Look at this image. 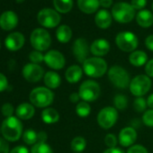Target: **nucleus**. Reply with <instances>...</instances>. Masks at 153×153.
Listing matches in <instances>:
<instances>
[{
    "mask_svg": "<svg viewBox=\"0 0 153 153\" xmlns=\"http://www.w3.org/2000/svg\"><path fill=\"white\" fill-rule=\"evenodd\" d=\"M7 87H8V81L7 76L4 74L0 73V92L6 90Z\"/></svg>",
    "mask_w": 153,
    "mask_h": 153,
    "instance_id": "nucleus-43",
    "label": "nucleus"
},
{
    "mask_svg": "<svg viewBox=\"0 0 153 153\" xmlns=\"http://www.w3.org/2000/svg\"><path fill=\"white\" fill-rule=\"evenodd\" d=\"M47 140V134L44 131L38 132V142H46Z\"/></svg>",
    "mask_w": 153,
    "mask_h": 153,
    "instance_id": "nucleus-49",
    "label": "nucleus"
},
{
    "mask_svg": "<svg viewBox=\"0 0 153 153\" xmlns=\"http://www.w3.org/2000/svg\"><path fill=\"white\" fill-rule=\"evenodd\" d=\"M31 153H53V151L46 142H37L32 147Z\"/></svg>",
    "mask_w": 153,
    "mask_h": 153,
    "instance_id": "nucleus-33",
    "label": "nucleus"
},
{
    "mask_svg": "<svg viewBox=\"0 0 153 153\" xmlns=\"http://www.w3.org/2000/svg\"><path fill=\"white\" fill-rule=\"evenodd\" d=\"M137 24L143 28H148L153 25V15L149 10H140L136 16Z\"/></svg>",
    "mask_w": 153,
    "mask_h": 153,
    "instance_id": "nucleus-25",
    "label": "nucleus"
},
{
    "mask_svg": "<svg viewBox=\"0 0 153 153\" xmlns=\"http://www.w3.org/2000/svg\"><path fill=\"white\" fill-rule=\"evenodd\" d=\"M128 106V98L123 94H118L114 97V107L115 109L123 111Z\"/></svg>",
    "mask_w": 153,
    "mask_h": 153,
    "instance_id": "nucleus-31",
    "label": "nucleus"
},
{
    "mask_svg": "<svg viewBox=\"0 0 153 153\" xmlns=\"http://www.w3.org/2000/svg\"><path fill=\"white\" fill-rule=\"evenodd\" d=\"M110 51V43L105 39H97L90 45V52L95 57H100L106 55Z\"/></svg>",
    "mask_w": 153,
    "mask_h": 153,
    "instance_id": "nucleus-18",
    "label": "nucleus"
},
{
    "mask_svg": "<svg viewBox=\"0 0 153 153\" xmlns=\"http://www.w3.org/2000/svg\"><path fill=\"white\" fill-rule=\"evenodd\" d=\"M151 84V79L147 75H138L131 80L129 89L134 97H140L149 91Z\"/></svg>",
    "mask_w": 153,
    "mask_h": 153,
    "instance_id": "nucleus-7",
    "label": "nucleus"
},
{
    "mask_svg": "<svg viewBox=\"0 0 153 153\" xmlns=\"http://www.w3.org/2000/svg\"><path fill=\"white\" fill-rule=\"evenodd\" d=\"M5 44L7 50L11 51H16L24 46L25 36L21 33H18V32L12 33L7 37L5 41Z\"/></svg>",
    "mask_w": 153,
    "mask_h": 153,
    "instance_id": "nucleus-17",
    "label": "nucleus"
},
{
    "mask_svg": "<svg viewBox=\"0 0 153 153\" xmlns=\"http://www.w3.org/2000/svg\"><path fill=\"white\" fill-rule=\"evenodd\" d=\"M31 44L35 51H44L48 50L51 43V38L50 33L42 28H37L33 31L30 37Z\"/></svg>",
    "mask_w": 153,
    "mask_h": 153,
    "instance_id": "nucleus-9",
    "label": "nucleus"
},
{
    "mask_svg": "<svg viewBox=\"0 0 153 153\" xmlns=\"http://www.w3.org/2000/svg\"><path fill=\"white\" fill-rule=\"evenodd\" d=\"M0 48H1V41H0Z\"/></svg>",
    "mask_w": 153,
    "mask_h": 153,
    "instance_id": "nucleus-52",
    "label": "nucleus"
},
{
    "mask_svg": "<svg viewBox=\"0 0 153 153\" xmlns=\"http://www.w3.org/2000/svg\"><path fill=\"white\" fill-rule=\"evenodd\" d=\"M142 123L148 127H153V109H148L143 113Z\"/></svg>",
    "mask_w": 153,
    "mask_h": 153,
    "instance_id": "nucleus-35",
    "label": "nucleus"
},
{
    "mask_svg": "<svg viewBox=\"0 0 153 153\" xmlns=\"http://www.w3.org/2000/svg\"><path fill=\"white\" fill-rule=\"evenodd\" d=\"M148 107L147 100L143 97H136V99L133 102V109L137 113H144Z\"/></svg>",
    "mask_w": 153,
    "mask_h": 153,
    "instance_id": "nucleus-34",
    "label": "nucleus"
},
{
    "mask_svg": "<svg viewBox=\"0 0 153 153\" xmlns=\"http://www.w3.org/2000/svg\"><path fill=\"white\" fill-rule=\"evenodd\" d=\"M100 6H102L105 8H108L112 6L113 4V0H99Z\"/></svg>",
    "mask_w": 153,
    "mask_h": 153,
    "instance_id": "nucleus-47",
    "label": "nucleus"
},
{
    "mask_svg": "<svg viewBox=\"0 0 153 153\" xmlns=\"http://www.w3.org/2000/svg\"><path fill=\"white\" fill-rule=\"evenodd\" d=\"M10 153H30L28 149L25 146H17L16 148H14Z\"/></svg>",
    "mask_w": 153,
    "mask_h": 153,
    "instance_id": "nucleus-46",
    "label": "nucleus"
},
{
    "mask_svg": "<svg viewBox=\"0 0 153 153\" xmlns=\"http://www.w3.org/2000/svg\"><path fill=\"white\" fill-rule=\"evenodd\" d=\"M1 133L8 141H16L23 133V124L19 118L11 116L5 119L1 126Z\"/></svg>",
    "mask_w": 153,
    "mask_h": 153,
    "instance_id": "nucleus-2",
    "label": "nucleus"
},
{
    "mask_svg": "<svg viewBox=\"0 0 153 153\" xmlns=\"http://www.w3.org/2000/svg\"><path fill=\"white\" fill-rule=\"evenodd\" d=\"M44 69L39 64L28 63L23 68L24 78L31 83H36L44 76Z\"/></svg>",
    "mask_w": 153,
    "mask_h": 153,
    "instance_id": "nucleus-13",
    "label": "nucleus"
},
{
    "mask_svg": "<svg viewBox=\"0 0 153 153\" xmlns=\"http://www.w3.org/2000/svg\"><path fill=\"white\" fill-rule=\"evenodd\" d=\"M76 113L78 114V116H79L80 118L88 117L91 113V106H90L89 103L83 101V100L79 102L76 105Z\"/></svg>",
    "mask_w": 153,
    "mask_h": 153,
    "instance_id": "nucleus-30",
    "label": "nucleus"
},
{
    "mask_svg": "<svg viewBox=\"0 0 153 153\" xmlns=\"http://www.w3.org/2000/svg\"><path fill=\"white\" fill-rule=\"evenodd\" d=\"M53 5L59 13H68L73 7V0H53Z\"/></svg>",
    "mask_w": 153,
    "mask_h": 153,
    "instance_id": "nucleus-29",
    "label": "nucleus"
},
{
    "mask_svg": "<svg viewBox=\"0 0 153 153\" xmlns=\"http://www.w3.org/2000/svg\"><path fill=\"white\" fill-rule=\"evenodd\" d=\"M80 97H79V92H73L69 95V101L73 104H78L79 102H80Z\"/></svg>",
    "mask_w": 153,
    "mask_h": 153,
    "instance_id": "nucleus-44",
    "label": "nucleus"
},
{
    "mask_svg": "<svg viewBox=\"0 0 153 153\" xmlns=\"http://www.w3.org/2000/svg\"><path fill=\"white\" fill-rule=\"evenodd\" d=\"M0 153H10L9 144L4 138H0Z\"/></svg>",
    "mask_w": 153,
    "mask_h": 153,
    "instance_id": "nucleus-42",
    "label": "nucleus"
},
{
    "mask_svg": "<svg viewBox=\"0 0 153 153\" xmlns=\"http://www.w3.org/2000/svg\"><path fill=\"white\" fill-rule=\"evenodd\" d=\"M147 100V105H148V107L149 109H153V93L150 94L148 98L146 99Z\"/></svg>",
    "mask_w": 153,
    "mask_h": 153,
    "instance_id": "nucleus-50",
    "label": "nucleus"
},
{
    "mask_svg": "<svg viewBox=\"0 0 153 153\" xmlns=\"http://www.w3.org/2000/svg\"><path fill=\"white\" fill-rule=\"evenodd\" d=\"M90 51V47L88 45V41L85 38H79L76 39L72 46V52L76 59V61L79 63H84L88 58Z\"/></svg>",
    "mask_w": 153,
    "mask_h": 153,
    "instance_id": "nucleus-12",
    "label": "nucleus"
},
{
    "mask_svg": "<svg viewBox=\"0 0 153 153\" xmlns=\"http://www.w3.org/2000/svg\"><path fill=\"white\" fill-rule=\"evenodd\" d=\"M29 59L31 60V63L39 64V63L44 61V55L42 53V51H33L29 54Z\"/></svg>",
    "mask_w": 153,
    "mask_h": 153,
    "instance_id": "nucleus-37",
    "label": "nucleus"
},
{
    "mask_svg": "<svg viewBox=\"0 0 153 153\" xmlns=\"http://www.w3.org/2000/svg\"><path fill=\"white\" fill-rule=\"evenodd\" d=\"M126 153H149V151L141 144H134V145L129 147Z\"/></svg>",
    "mask_w": 153,
    "mask_h": 153,
    "instance_id": "nucleus-38",
    "label": "nucleus"
},
{
    "mask_svg": "<svg viewBox=\"0 0 153 153\" xmlns=\"http://www.w3.org/2000/svg\"><path fill=\"white\" fill-rule=\"evenodd\" d=\"M95 23L99 28L107 29L108 27H110V25L112 24V16L105 9L99 10L96 15Z\"/></svg>",
    "mask_w": 153,
    "mask_h": 153,
    "instance_id": "nucleus-21",
    "label": "nucleus"
},
{
    "mask_svg": "<svg viewBox=\"0 0 153 153\" xmlns=\"http://www.w3.org/2000/svg\"><path fill=\"white\" fill-rule=\"evenodd\" d=\"M44 62L49 68L54 70H59L64 68L66 59L61 52L56 50H51L44 55Z\"/></svg>",
    "mask_w": 153,
    "mask_h": 153,
    "instance_id": "nucleus-14",
    "label": "nucleus"
},
{
    "mask_svg": "<svg viewBox=\"0 0 153 153\" xmlns=\"http://www.w3.org/2000/svg\"><path fill=\"white\" fill-rule=\"evenodd\" d=\"M145 73L149 78L153 79V59L148 60L145 65Z\"/></svg>",
    "mask_w": 153,
    "mask_h": 153,
    "instance_id": "nucleus-40",
    "label": "nucleus"
},
{
    "mask_svg": "<svg viewBox=\"0 0 153 153\" xmlns=\"http://www.w3.org/2000/svg\"><path fill=\"white\" fill-rule=\"evenodd\" d=\"M103 153H124L121 149L119 148H111V149H106Z\"/></svg>",
    "mask_w": 153,
    "mask_h": 153,
    "instance_id": "nucleus-48",
    "label": "nucleus"
},
{
    "mask_svg": "<svg viewBox=\"0 0 153 153\" xmlns=\"http://www.w3.org/2000/svg\"><path fill=\"white\" fill-rule=\"evenodd\" d=\"M118 143V138L113 134V133H107L105 137V144L108 149L111 148H116V145Z\"/></svg>",
    "mask_w": 153,
    "mask_h": 153,
    "instance_id": "nucleus-36",
    "label": "nucleus"
},
{
    "mask_svg": "<svg viewBox=\"0 0 153 153\" xmlns=\"http://www.w3.org/2000/svg\"><path fill=\"white\" fill-rule=\"evenodd\" d=\"M16 2L17 3H23V2H25V0H16Z\"/></svg>",
    "mask_w": 153,
    "mask_h": 153,
    "instance_id": "nucleus-51",
    "label": "nucleus"
},
{
    "mask_svg": "<svg viewBox=\"0 0 153 153\" xmlns=\"http://www.w3.org/2000/svg\"><path fill=\"white\" fill-rule=\"evenodd\" d=\"M84 73L90 78L98 79L103 76L108 71L106 61L100 57H91L85 60L82 64Z\"/></svg>",
    "mask_w": 153,
    "mask_h": 153,
    "instance_id": "nucleus-1",
    "label": "nucleus"
},
{
    "mask_svg": "<svg viewBox=\"0 0 153 153\" xmlns=\"http://www.w3.org/2000/svg\"><path fill=\"white\" fill-rule=\"evenodd\" d=\"M107 76L110 82L119 89L129 88L131 80L128 71L119 65L112 66L107 71Z\"/></svg>",
    "mask_w": 153,
    "mask_h": 153,
    "instance_id": "nucleus-3",
    "label": "nucleus"
},
{
    "mask_svg": "<svg viewBox=\"0 0 153 153\" xmlns=\"http://www.w3.org/2000/svg\"><path fill=\"white\" fill-rule=\"evenodd\" d=\"M129 62L134 67H141L148 62V55L143 51H134L129 56Z\"/></svg>",
    "mask_w": 153,
    "mask_h": 153,
    "instance_id": "nucleus-24",
    "label": "nucleus"
},
{
    "mask_svg": "<svg viewBox=\"0 0 153 153\" xmlns=\"http://www.w3.org/2000/svg\"><path fill=\"white\" fill-rule=\"evenodd\" d=\"M145 45L150 51H153V34L149 35L145 40Z\"/></svg>",
    "mask_w": 153,
    "mask_h": 153,
    "instance_id": "nucleus-45",
    "label": "nucleus"
},
{
    "mask_svg": "<svg viewBox=\"0 0 153 153\" xmlns=\"http://www.w3.org/2000/svg\"><path fill=\"white\" fill-rule=\"evenodd\" d=\"M137 131L132 126H127L123 128L118 135V141L123 147H131L134 145L137 140Z\"/></svg>",
    "mask_w": 153,
    "mask_h": 153,
    "instance_id": "nucleus-15",
    "label": "nucleus"
},
{
    "mask_svg": "<svg viewBox=\"0 0 153 153\" xmlns=\"http://www.w3.org/2000/svg\"><path fill=\"white\" fill-rule=\"evenodd\" d=\"M1 111H2L3 115H4V116H6L7 118H8V117L13 116L14 107H13V105H12L11 104L7 103V104H4V105H2V109H1Z\"/></svg>",
    "mask_w": 153,
    "mask_h": 153,
    "instance_id": "nucleus-39",
    "label": "nucleus"
},
{
    "mask_svg": "<svg viewBox=\"0 0 153 153\" xmlns=\"http://www.w3.org/2000/svg\"><path fill=\"white\" fill-rule=\"evenodd\" d=\"M83 68L79 65H71L69 66L65 72V79L70 84H76L78 83L83 76Z\"/></svg>",
    "mask_w": 153,
    "mask_h": 153,
    "instance_id": "nucleus-19",
    "label": "nucleus"
},
{
    "mask_svg": "<svg viewBox=\"0 0 153 153\" xmlns=\"http://www.w3.org/2000/svg\"><path fill=\"white\" fill-rule=\"evenodd\" d=\"M37 20L41 25L46 28H54L60 23V16L53 9L44 8L38 13Z\"/></svg>",
    "mask_w": 153,
    "mask_h": 153,
    "instance_id": "nucleus-11",
    "label": "nucleus"
},
{
    "mask_svg": "<svg viewBox=\"0 0 153 153\" xmlns=\"http://www.w3.org/2000/svg\"><path fill=\"white\" fill-rule=\"evenodd\" d=\"M152 9H153V4H152Z\"/></svg>",
    "mask_w": 153,
    "mask_h": 153,
    "instance_id": "nucleus-54",
    "label": "nucleus"
},
{
    "mask_svg": "<svg viewBox=\"0 0 153 153\" xmlns=\"http://www.w3.org/2000/svg\"><path fill=\"white\" fill-rule=\"evenodd\" d=\"M42 120L47 124L56 123L59 120V114L56 109L47 107L42 112Z\"/></svg>",
    "mask_w": 153,
    "mask_h": 153,
    "instance_id": "nucleus-26",
    "label": "nucleus"
},
{
    "mask_svg": "<svg viewBox=\"0 0 153 153\" xmlns=\"http://www.w3.org/2000/svg\"><path fill=\"white\" fill-rule=\"evenodd\" d=\"M115 43L121 51L131 53L136 51L139 44V40L131 32H121L115 37Z\"/></svg>",
    "mask_w": 153,
    "mask_h": 153,
    "instance_id": "nucleus-8",
    "label": "nucleus"
},
{
    "mask_svg": "<svg viewBox=\"0 0 153 153\" xmlns=\"http://www.w3.org/2000/svg\"><path fill=\"white\" fill-rule=\"evenodd\" d=\"M16 114L17 118L22 120H29L33 118L35 114L34 106L29 103H23L19 105L16 110Z\"/></svg>",
    "mask_w": 153,
    "mask_h": 153,
    "instance_id": "nucleus-20",
    "label": "nucleus"
},
{
    "mask_svg": "<svg viewBox=\"0 0 153 153\" xmlns=\"http://www.w3.org/2000/svg\"><path fill=\"white\" fill-rule=\"evenodd\" d=\"M0 133H1V128H0Z\"/></svg>",
    "mask_w": 153,
    "mask_h": 153,
    "instance_id": "nucleus-53",
    "label": "nucleus"
},
{
    "mask_svg": "<svg viewBox=\"0 0 153 153\" xmlns=\"http://www.w3.org/2000/svg\"><path fill=\"white\" fill-rule=\"evenodd\" d=\"M97 120L101 128L108 130L116 123L118 120V111L114 106H105L99 111Z\"/></svg>",
    "mask_w": 153,
    "mask_h": 153,
    "instance_id": "nucleus-10",
    "label": "nucleus"
},
{
    "mask_svg": "<svg viewBox=\"0 0 153 153\" xmlns=\"http://www.w3.org/2000/svg\"><path fill=\"white\" fill-rule=\"evenodd\" d=\"M100 6L99 0H78L79 8L85 14L95 13Z\"/></svg>",
    "mask_w": 153,
    "mask_h": 153,
    "instance_id": "nucleus-23",
    "label": "nucleus"
},
{
    "mask_svg": "<svg viewBox=\"0 0 153 153\" xmlns=\"http://www.w3.org/2000/svg\"><path fill=\"white\" fill-rule=\"evenodd\" d=\"M33 105L40 108H47L54 100V94L51 89L44 87H39L33 89L29 96Z\"/></svg>",
    "mask_w": 153,
    "mask_h": 153,
    "instance_id": "nucleus-4",
    "label": "nucleus"
},
{
    "mask_svg": "<svg viewBox=\"0 0 153 153\" xmlns=\"http://www.w3.org/2000/svg\"><path fill=\"white\" fill-rule=\"evenodd\" d=\"M112 16L120 24H127L132 21L135 16V9L131 4L120 2L115 4L112 8Z\"/></svg>",
    "mask_w": 153,
    "mask_h": 153,
    "instance_id": "nucleus-6",
    "label": "nucleus"
},
{
    "mask_svg": "<svg viewBox=\"0 0 153 153\" xmlns=\"http://www.w3.org/2000/svg\"><path fill=\"white\" fill-rule=\"evenodd\" d=\"M147 4V0H131V5L134 9H142Z\"/></svg>",
    "mask_w": 153,
    "mask_h": 153,
    "instance_id": "nucleus-41",
    "label": "nucleus"
},
{
    "mask_svg": "<svg viewBox=\"0 0 153 153\" xmlns=\"http://www.w3.org/2000/svg\"><path fill=\"white\" fill-rule=\"evenodd\" d=\"M18 16L14 11H6L0 16V27L5 31H11L16 27Z\"/></svg>",
    "mask_w": 153,
    "mask_h": 153,
    "instance_id": "nucleus-16",
    "label": "nucleus"
},
{
    "mask_svg": "<svg viewBox=\"0 0 153 153\" xmlns=\"http://www.w3.org/2000/svg\"><path fill=\"white\" fill-rule=\"evenodd\" d=\"M79 94L83 101H86L88 103L95 102L99 98L101 95L100 85L95 80H85L81 83L79 88Z\"/></svg>",
    "mask_w": 153,
    "mask_h": 153,
    "instance_id": "nucleus-5",
    "label": "nucleus"
},
{
    "mask_svg": "<svg viewBox=\"0 0 153 153\" xmlns=\"http://www.w3.org/2000/svg\"><path fill=\"white\" fill-rule=\"evenodd\" d=\"M43 81L46 88L50 89H56L61 84V78L55 71H48L43 76Z\"/></svg>",
    "mask_w": 153,
    "mask_h": 153,
    "instance_id": "nucleus-22",
    "label": "nucleus"
},
{
    "mask_svg": "<svg viewBox=\"0 0 153 153\" xmlns=\"http://www.w3.org/2000/svg\"><path fill=\"white\" fill-rule=\"evenodd\" d=\"M23 140L28 145H34L38 142V133L33 129H27L23 133Z\"/></svg>",
    "mask_w": 153,
    "mask_h": 153,
    "instance_id": "nucleus-32",
    "label": "nucleus"
},
{
    "mask_svg": "<svg viewBox=\"0 0 153 153\" xmlns=\"http://www.w3.org/2000/svg\"><path fill=\"white\" fill-rule=\"evenodd\" d=\"M57 40L61 43L68 42L72 38V30L68 25H63L58 27L56 31Z\"/></svg>",
    "mask_w": 153,
    "mask_h": 153,
    "instance_id": "nucleus-27",
    "label": "nucleus"
},
{
    "mask_svg": "<svg viewBox=\"0 0 153 153\" xmlns=\"http://www.w3.org/2000/svg\"><path fill=\"white\" fill-rule=\"evenodd\" d=\"M87 147V140L82 136H76L72 139L70 142V149L75 153H81Z\"/></svg>",
    "mask_w": 153,
    "mask_h": 153,
    "instance_id": "nucleus-28",
    "label": "nucleus"
}]
</instances>
